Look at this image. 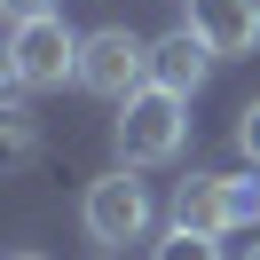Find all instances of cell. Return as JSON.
Instances as JSON below:
<instances>
[{
  "label": "cell",
  "mask_w": 260,
  "mask_h": 260,
  "mask_svg": "<svg viewBox=\"0 0 260 260\" xmlns=\"http://www.w3.org/2000/svg\"><path fill=\"white\" fill-rule=\"evenodd\" d=\"M111 142H118V166H166V158H181V142H189V95H174V87H134L126 103H118V126H111Z\"/></svg>",
  "instance_id": "6da1fadb"
},
{
  "label": "cell",
  "mask_w": 260,
  "mask_h": 260,
  "mask_svg": "<svg viewBox=\"0 0 260 260\" xmlns=\"http://www.w3.org/2000/svg\"><path fill=\"white\" fill-rule=\"evenodd\" d=\"M79 40L87 32H71L63 16H24V24H8V87H24V95H40V87H63V79H79Z\"/></svg>",
  "instance_id": "7a4b0ae2"
},
{
  "label": "cell",
  "mask_w": 260,
  "mask_h": 260,
  "mask_svg": "<svg viewBox=\"0 0 260 260\" xmlns=\"http://www.w3.org/2000/svg\"><path fill=\"white\" fill-rule=\"evenodd\" d=\"M150 213H158V205H150V181H134V166L87 181V197H79V221H87V237H95V252L142 244L150 237Z\"/></svg>",
  "instance_id": "3957f363"
},
{
  "label": "cell",
  "mask_w": 260,
  "mask_h": 260,
  "mask_svg": "<svg viewBox=\"0 0 260 260\" xmlns=\"http://www.w3.org/2000/svg\"><path fill=\"white\" fill-rule=\"evenodd\" d=\"M71 87H87V95H103V103H126L134 87H150V40L126 32V24L87 32L79 40V79Z\"/></svg>",
  "instance_id": "277c9868"
},
{
  "label": "cell",
  "mask_w": 260,
  "mask_h": 260,
  "mask_svg": "<svg viewBox=\"0 0 260 260\" xmlns=\"http://www.w3.org/2000/svg\"><path fill=\"white\" fill-rule=\"evenodd\" d=\"M189 32L213 55H252L260 48V0H189Z\"/></svg>",
  "instance_id": "5b68a950"
},
{
  "label": "cell",
  "mask_w": 260,
  "mask_h": 260,
  "mask_svg": "<svg viewBox=\"0 0 260 260\" xmlns=\"http://www.w3.org/2000/svg\"><path fill=\"white\" fill-rule=\"evenodd\" d=\"M213 63H221V55H213L189 24H181V32H166V40H150V79L174 87V95H197V87L213 79Z\"/></svg>",
  "instance_id": "8992f818"
},
{
  "label": "cell",
  "mask_w": 260,
  "mask_h": 260,
  "mask_svg": "<svg viewBox=\"0 0 260 260\" xmlns=\"http://www.w3.org/2000/svg\"><path fill=\"white\" fill-rule=\"evenodd\" d=\"M174 229L229 237V174H189V181H174Z\"/></svg>",
  "instance_id": "52a82bcc"
},
{
  "label": "cell",
  "mask_w": 260,
  "mask_h": 260,
  "mask_svg": "<svg viewBox=\"0 0 260 260\" xmlns=\"http://www.w3.org/2000/svg\"><path fill=\"white\" fill-rule=\"evenodd\" d=\"M150 260H221V237H197V229H166L150 244Z\"/></svg>",
  "instance_id": "ba28073f"
},
{
  "label": "cell",
  "mask_w": 260,
  "mask_h": 260,
  "mask_svg": "<svg viewBox=\"0 0 260 260\" xmlns=\"http://www.w3.org/2000/svg\"><path fill=\"white\" fill-rule=\"evenodd\" d=\"M0 126H8V158H32V111H24V87H8V111H0Z\"/></svg>",
  "instance_id": "9c48e42d"
},
{
  "label": "cell",
  "mask_w": 260,
  "mask_h": 260,
  "mask_svg": "<svg viewBox=\"0 0 260 260\" xmlns=\"http://www.w3.org/2000/svg\"><path fill=\"white\" fill-rule=\"evenodd\" d=\"M229 229H260V181L229 174Z\"/></svg>",
  "instance_id": "30bf717a"
},
{
  "label": "cell",
  "mask_w": 260,
  "mask_h": 260,
  "mask_svg": "<svg viewBox=\"0 0 260 260\" xmlns=\"http://www.w3.org/2000/svg\"><path fill=\"white\" fill-rule=\"evenodd\" d=\"M237 158L260 174V103H244V111H237Z\"/></svg>",
  "instance_id": "8fae6325"
},
{
  "label": "cell",
  "mask_w": 260,
  "mask_h": 260,
  "mask_svg": "<svg viewBox=\"0 0 260 260\" xmlns=\"http://www.w3.org/2000/svg\"><path fill=\"white\" fill-rule=\"evenodd\" d=\"M0 8H8V24H24V16H48L55 0H0Z\"/></svg>",
  "instance_id": "7c38bea8"
},
{
  "label": "cell",
  "mask_w": 260,
  "mask_h": 260,
  "mask_svg": "<svg viewBox=\"0 0 260 260\" xmlns=\"http://www.w3.org/2000/svg\"><path fill=\"white\" fill-rule=\"evenodd\" d=\"M237 260H260V237H252V244H244V252H237Z\"/></svg>",
  "instance_id": "4fadbf2b"
},
{
  "label": "cell",
  "mask_w": 260,
  "mask_h": 260,
  "mask_svg": "<svg viewBox=\"0 0 260 260\" xmlns=\"http://www.w3.org/2000/svg\"><path fill=\"white\" fill-rule=\"evenodd\" d=\"M16 260H40V252H16Z\"/></svg>",
  "instance_id": "5bb4252c"
},
{
  "label": "cell",
  "mask_w": 260,
  "mask_h": 260,
  "mask_svg": "<svg viewBox=\"0 0 260 260\" xmlns=\"http://www.w3.org/2000/svg\"><path fill=\"white\" fill-rule=\"evenodd\" d=\"M95 260H118V252H95Z\"/></svg>",
  "instance_id": "9a60e30c"
}]
</instances>
